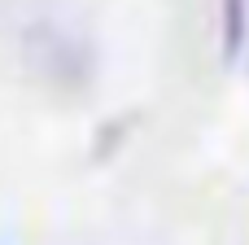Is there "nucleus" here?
Segmentation results:
<instances>
[{
  "mask_svg": "<svg viewBox=\"0 0 249 245\" xmlns=\"http://www.w3.org/2000/svg\"><path fill=\"white\" fill-rule=\"evenodd\" d=\"M223 18H228V53H236L245 39V0H223Z\"/></svg>",
  "mask_w": 249,
  "mask_h": 245,
  "instance_id": "f257e3e1",
  "label": "nucleus"
}]
</instances>
